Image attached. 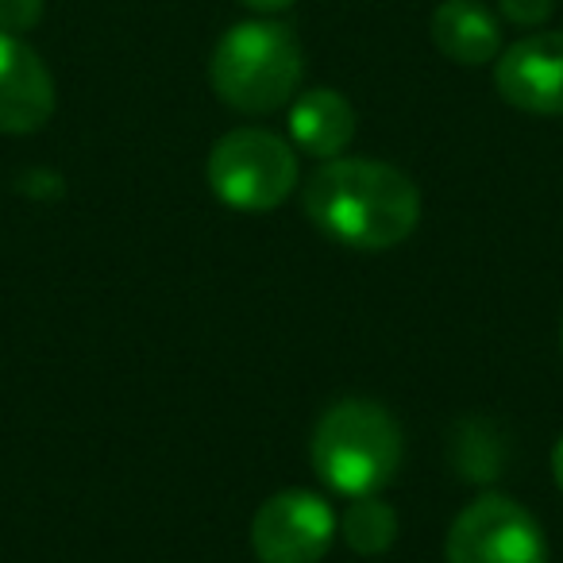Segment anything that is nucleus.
<instances>
[{
	"label": "nucleus",
	"instance_id": "1",
	"mask_svg": "<svg viewBox=\"0 0 563 563\" xmlns=\"http://www.w3.org/2000/svg\"><path fill=\"white\" fill-rule=\"evenodd\" d=\"M306 217L344 247L386 251L413 235L421 194L390 163L329 158L306 186Z\"/></svg>",
	"mask_w": 563,
	"mask_h": 563
},
{
	"label": "nucleus",
	"instance_id": "2",
	"mask_svg": "<svg viewBox=\"0 0 563 563\" xmlns=\"http://www.w3.org/2000/svg\"><path fill=\"white\" fill-rule=\"evenodd\" d=\"M406 440L394 413L378 401L344 398L321 413L309 440V460L321 483L344 498H367L394 483Z\"/></svg>",
	"mask_w": 563,
	"mask_h": 563
},
{
	"label": "nucleus",
	"instance_id": "3",
	"mask_svg": "<svg viewBox=\"0 0 563 563\" xmlns=\"http://www.w3.org/2000/svg\"><path fill=\"white\" fill-rule=\"evenodd\" d=\"M306 51L298 35L274 20H247L220 35L209 58L212 93L235 112L266 117L298 97Z\"/></svg>",
	"mask_w": 563,
	"mask_h": 563
},
{
	"label": "nucleus",
	"instance_id": "4",
	"mask_svg": "<svg viewBox=\"0 0 563 563\" xmlns=\"http://www.w3.org/2000/svg\"><path fill=\"white\" fill-rule=\"evenodd\" d=\"M298 186V155L266 128H235L209 151V189L235 212H271Z\"/></svg>",
	"mask_w": 563,
	"mask_h": 563
},
{
	"label": "nucleus",
	"instance_id": "5",
	"mask_svg": "<svg viewBox=\"0 0 563 563\" xmlns=\"http://www.w3.org/2000/svg\"><path fill=\"white\" fill-rule=\"evenodd\" d=\"M448 563H548L540 521L509 494H483L448 529Z\"/></svg>",
	"mask_w": 563,
	"mask_h": 563
},
{
	"label": "nucleus",
	"instance_id": "6",
	"mask_svg": "<svg viewBox=\"0 0 563 563\" xmlns=\"http://www.w3.org/2000/svg\"><path fill=\"white\" fill-rule=\"evenodd\" d=\"M340 532V517L313 490L271 494L251 517V552L258 563H321Z\"/></svg>",
	"mask_w": 563,
	"mask_h": 563
},
{
	"label": "nucleus",
	"instance_id": "7",
	"mask_svg": "<svg viewBox=\"0 0 563 563\" xmlns=\"http://www.w3.org/2000/svg\"><path fill=\"white\" fill-rule=\"evenodd\" d=\"M494 89L517 112L563 117V32H532L501 51Z\"/></svg>",
	"mask_w": 563,
	"mask_h": 563
},
{
	"label": "nucleus",
	"instance_id": "8",
	"mask_svg": "<svg viewBox=\"0 0 563 563\" xmlns=\"http://www.w3.org/2000/svg\"><path fill=\"white\" fill-rule=\"evenodd\" d=\"M55 117V78L20 35L0 32V132H40Z\"/></svg>",
	"mask_w": 563,
	"mask_h": 563
},
{
	"label": "nucleus",
	"instance_id": "9",
	"mask_svg": "<svg viewBox=\"0 0 563 563\" xmlns=\"http://www.w3.org/2000/svg\"><path fill=\"white\" fill-rule=\"evenodd\" d=\"M432 43L460 66H486L501 55V27L478 0H444L432 12Z\"/></svg>",
	"mask_w": 563,
	"mask_h": 563
},
{
	"label": "nucleus",
	"instance_id": "10",
	"mask_svg": "<svg viewBox=\"0 0 563 563\" xmlns=\"http://www.w3.org/2000/svg\"><path fill=\"white\" fill-rule=\"evenodd\" d=\"M290 140L313 158H340L355 140V112L336 89H306L290 104Z\"/></svg>",
	"mask_w": 563,
	"mask_h": 563
},
{
	"label": "nucleus",
	"instance_id": "11",
	"mask_svg": "<svg viewBox=\"0 0 563 563\" xmlns=\"http://www.w3.org/2000/svg\"><path fill=\"white\" fill-rule=\"evenodd\" d=\"M340 532H344L352 552L378 555L394 544V537H398V514H394L378 494L352 498V506H347L344 517H340Z\"/></svg>",
	"mask_w": 563,
	"mask_h": 563
},
{
	"label": "nucleus",
	"instance_id": "12",
	"mask_svg": "<svg viewBox=\"0 0 563 563\" xmlns=\"http://www.w3.org/2000/svg\"><path fill=\"white\" fill-rule=\"evenodd\" d=\"M43 20V0H0V32L24 35L40 27Z\"/></svg>",
	"mask_w": 563,
	"mask_h": 563
},
{
	"label": "nucleus",
	"instance_id": "13",
	"mask_svg": "<svg viewBox=\"0 0 563 563\" xmlns=\"http://www.w3.org/2000/svg\"><path fill=\"white\" fill-rule=\"evenodd\" d=\"M501 16L517 27H540L552 20V9L555 0H498Z\"/></svg>",
	"mask_w": 563,
	"mask_h": 563
},
{
	"label": "nucleus",
	"instance_id": "14",
	"mask_svg": "<svg viewBox=\"0 0 563 563\" xmlns=\"http://www.w3.org/2000/svg\"><path fill=\"white\" fill-rule=\"evenodd\" d=\"M240 4L251 12H282V9H290L294 0H240Z\"/></svg>",
	"mask_w": 563,
	"mask_h": 563
},
{
	"label": "nucleus",
	"instance_id": "15",
	"mask_svg": "<svg viewBox=\"0 0 563 563\" xmlns=\"http://www.w3.org/2000/svg\"><path fill=\"white\" fill-rule=\"evenodd\" d=\"M552 478H555V486L563 490V437L555 440V448H552Z\"/></svg>",
	"mask_w": 563,
	"mask_h": 563
},
{
	"label": "nucleus",
	"instance_id": "16",
	"mask_svg": "<svg viewBox=\"0 0 563 563\" xmlns=\"http://www.w3.org/2000/svg\"><path fill=\"white\" fill-rule=\"evenodd\" d=\"M560 344H563V329H560Z\"/></svg>",
	"mask_w": 563,
	"mask_h": 563
}]
</instances>
